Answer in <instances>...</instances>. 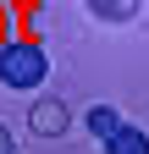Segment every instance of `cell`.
Returning a JSON list of instances; mask_svg holds the SVG:
<instances>
[{
  "mask_svg": "<svg viewBox=\"0 0 149 154\" xmlns=\"http://www.w3.org/2000/svg\"><path fill=\"white\" fill-rule=\"evenodd\" d=\"M44 72H50V66H44V50L33 44V38L0 50V83H6V88H39Z\"/></svg>",
  "mask_w": 149,
  "mask_h": 154,
  "instance_id": "1",
  "label": "cell"
},
{
  "mask_svg": "<svg viewBox=\"0 0 149 154\" xmlns=\"http://www.w3.org/2000/svg\"><path fill=\"white\" fill-rule=\"evenodd\" d=\"M28 127H33V138H66L72 132V110L61 99H39L28 110Z\"/></svg>",
  "mask_w": 149,
  "mask_h": 154,
  "instance_id": "2",
  "label": "cell"
},
{
  "mask_svg": "<svg viewBox=\"0 0 149 154\" xmlns=\"http://www.w3.org/2000/svg\"><path fill=\"white\" fill-rule=\"evenodd\" d=\"M105 154H149V138H144L138 127H127V121H122V127L105 138Z\"/></svg>",
  "mask_w": 149,
  "mask_h": 154,
  "instance_id": "3",
  "label": "cell"
},
{
  "mask_svg": "<svg viewBox=\"0 0 149 154\" xmlns=\"http://www.w3.org/2000/svg\"><path fill=\"white\" fill-rule=\"evenodd\" d=\"M88 11L100 22H133L138 17V0H88Z\"/></svg>",
  "mask_w": 149,
  "mask_h": 154,
  "instance_id": "4",
  "label": "cell"
},
{
  "mask_svg": "<svg viewBox=\"0 0 149 154\" xmlns=\"http://www.w3.org/2000/svg\"><path fill=\"white\" fill-rule=\"evenodd\" d=\"M116 127H122V116L110 110V105H94V110H88V132H94L100 143H105V138H110V132H116Z\"/></svg>",
  "mask_w": 149,
  "mask_h": 154,
  "instance_id": "5",
  "label": "cell"
},
{
  "mask_svg": "<svg viewBox=\"0 0 149 154\" xmlns=\"http://www.w3.org/2000/svg\"><path fill=\"white\" fill-rule=\"evenodd\" d=\"M0 154H11V132L6 127H0Z\"/></svg>",
  "mask_w": 149,
  "mask_h": 154,
  "instance_id": "6",
  "label": "cell"
}]
</instances>
